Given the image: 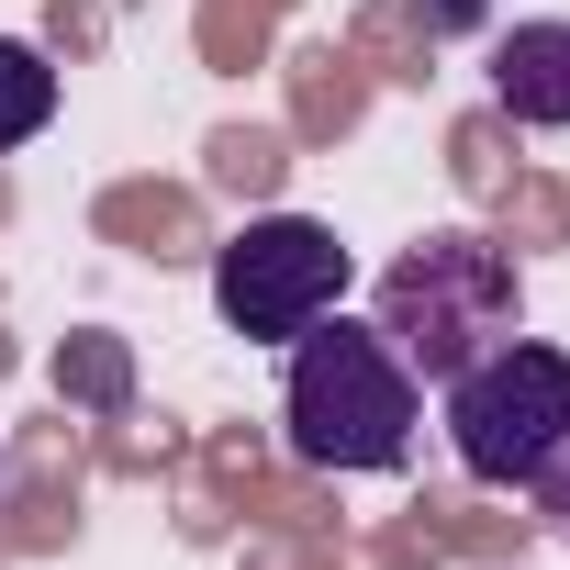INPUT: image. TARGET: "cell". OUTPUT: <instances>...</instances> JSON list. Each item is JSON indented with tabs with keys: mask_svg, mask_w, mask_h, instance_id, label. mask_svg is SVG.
I'll use <instances>...</instances> for the list:
<instances>
[{
	"mask_svg": "<svg viewBox=\"0 0 570 570\" xmlns=\"http://www.w3.org/2000/svg\"><path fill=\"white\" fill-rule=\"evenodd\" d=\"M403 12H414L425 46H459V35H481V23L503 12V0H403Z\"/></svg>",
	"mask_w": 570,
	"mask_h": 570,
	"instance_id": "cell-8",
	"label": "cell"
},
{
	"mask_svg": "<svg viewBox=\"0 0 570 570\" xmlns=\"http://www.w3.org/2000/svg\"><path fill=\"white\" fill-rule=\"evenodd\" d=\"M57 392H90V403H124V358H112V347L90 336V347H68V358H57Z\"/></svg>",
	"mask_w": 570,
	"mask_h": 570,
	"instance_id": "cell-7",
	"label": "cell"
},
{
	"mask_svg": "<svg viewBox=\"0 0 570 570\" xmlns=\"http://www.w3.org/2000/svg\"><path fill=\"white\" fill-rule=\"evenodd\" d=\"M559 436H570V358H559V347L503 336L492 358H470V370L448 381V448H459L470 481L525 492Z\"/></svg>",
	"mask_w": 570,
	"mask_h": 570,
	"instance_id": "cell-4",
	"label": "cell"
},
{
	"mask_svg": "<svg viewBox=\"0 0 570 570\" xmlns=\"http://www.w3.org/2000/svg\"><path fill=\"white\" fill-rule=\"evenodd\" d=\"M0 470H12V459H0Z\"/></svg>",
	"mask_w": 570,
	"mask_h": 570,
	"instance_id": "cell-10",
	"label": "cell"
},
{
	"mask_svg": "<svg viewBox=\"0 0 570 570\" xmlns=\"http://www.w3.org/2000/svg\"><path fill=\"white\" fill-rule=\"evenodd\" d=\"M347 279H358V257L336 246V224H314V213H246L213 246V314L246 347H292L303 325H325L347 303Z\"/></svg>",
	"mask_w": 570,
	"mask_h": 570,
	"instance_id": "cell-3",
	"label": "cell"
},
{
	"mask_svg": "<svg viewBox=\"0 0 570 570\" xmlns=\"http://www.w3.org/2000/svg\"><path fill=\"white\" fill-rule=\"evenodd\" d=\"M514 314H525V279H514V257L481 235V224H436V235H414L392 268H381V292H370V325L392 336V358L414 370V381H459L470 358H492L503 336H514Z\"/></svg>",
	"mask_w": 570,
	"mask_h": 570,
	"instance_id": "cell-2",
	"label": "cell"
},
{
	"mask_svg": "<svg viewBox=\"0 0 570 570\" xmlns=\"http://www.w3.org/2000/svg\"><path fill=\"white\" fill-rule=\"evenodd\" d=\"M46 124H57V68H46V46L0 35V157H12V146H35Z\"/></svg>",
	"mask_w": 570,
	"mask_h": 570,
	"instance_id": "cell-6",
	"label": "cell"
},
{
	"mask_svg": "<svg viewBox=\"0 0 570 570\" xmlns=\"http://www.w3.org/2000/svg\"><path fill=\"white\" fill-rule=\"evenodd\" d=\"M492 112L525 135H570V23H514L492 46Z\"/></svg>",
	"mask_w": 570,
	"mask_h": 570,
	"instance_id": "cell-5",
	"label": "cell"
},
{
	"mask_svg": "<svg viewBox=\"0 0 570 570\" xmlns=\"http://www.w3.org/2000/svg\"><path fill=\"white\" fill-rule=\"evenodd\" d=\"M425 425V381L392 358L381 325H347V303L325 325L292 336V381H279V436L303 470H403Z\"/></svg>",
	"mask_w": 570,
	"mask_h": 570,
	"instance_id": "cell-1",
	"label": "cell"
},
{
	"mask_svg": "<svg viewBox=\"0 0 570 570\" xmlns=\"http://www.w3.org/2000/svg\"><path fill=\"white\" fill-rule=\"evenodd\" d=\"M525 492H537V514H548V525L570 537V436H559V448L537 459V481H525Z\"/></svg>",
	"mask_w": 570,
	"mask_h": 570,
	"instance_id": "cell-9",
	"label": "cell"
}]
</instances>
